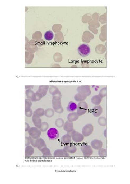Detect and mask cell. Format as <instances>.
<instances>
[{
	"label": "cell",
	"instance_id": "34",
	"mask_svg": "<svg viewBox=\"0 0 130 184\" xmlns=\"http://www.w3.org/2000/svg\"><path fill=\"white\" fill-rule=\"evenodd\" d=\"M99 96L101 98L105 97L106 96V88H105L102 89V90L100 91L99 93Z\"/></svg>",
	"mask_w": 130,
	"mask_h": 184
},
{
	"label": "cell",
	"instance_id": "32",
	"mask_svg": "<svg viewBox=\"0 0 130 184\" xmlns=\"http://www.w3.org/2000/svg\"><path fill=\"white\" fill-rule=\"evenodd\" d=\"M48 128H49V125H48V123L47 122H43L42 123L41 127L40 130L41 132H44L48 129Z\"/></svg>",
	"mask_w": 130,
	"mask_h": 184
},
{
	"label": "cell",
	"instance_id": "1",
	"mask_svg": "<svg viewBox=\"0 0 130 184\" xmlns=\"http://www.w3.org/2000/svg\"><path fill=\"white\" fill-rule=\"evenodd\" d=\"M29 138L32 146L34 148H37L40 150L44 147L47 146L45 141L43 139L39 138L37 139H34L30 136H29Z\"/></svg>",
	"mask_w": 130,
	"mask_h": 184
},
{
	"label": "cell",
	"instance_id": "11",
	"mask_svg": "<svg viewBox=\"0 0 130 184\" xmlns=\"http://www.w3.org/2000/svg\"><path fill=\"white\" fill-rule=\"evenodd\" d=\"M53 155L56 157H68L69 156V153L66 152L64 149L55 150L54 153Z\"/></svg>",
	"mask_w": 130,
	"mask_h": 184
},
{
	"label": "cell",
	"instance_id": "15",
	"mask_svg": "<svg viewBox=\"0 0 130 184\" xmlns=\"http://www.w3.org/2000/svg\"><path fill=\"white\" fill-rule=\"evenodd\" d=\"M63 128L64 131L67 132L68 133L74 130L73 122H70L67 120L64 123Z\"/></svg>",
	"mask_w": 130,
	"mask_h": 184
},
{
	"label": "cell",
	"instance_id": "16",
	"mask_svg": "<svg viewBox=\"0 0 130 184\" xmlns=\"http://www.w3.org/2000/svg\"><path fill=\"white\" fill-rule=\"evenodd\" d=\"M87 97L86 95L81 92H78L77 94L75 95L74 96V99L77 102H83L84 101Z\"/></svg>",
	"mask_w": 130,
	"mask_h": 184
},
{
	"label": "cell",
	"instance_id": "26",
	"mask_svg": "<svg viewBox=\"0 0 130 184\" xmlns=\"http://www.w3.org/2000/svg\"><path fill=\"white\" fill-rule=\"evenodd\" d=\"M54 38L53 33L52 31H48L44 34V38L47 41H51Z\"/></svg>",
	"mask_w": 130,
	"mask_h": 184
},
{
	"label": "cell",
	"instance_id": "4",
	"mask_svg": "<svg viewBox=\"0 0 130 184\" xmlns=\"http://www.w3.org/2000/svg\"><path fill=\"white\" fill-rule=\"evenodd\" d=\"M68 133L71 136L72 140L76 143L82 142L84 139V136L82 134L75 130H73L71 132H68Z\"/></svg>",
	"mask_w": 130,
	"mask_h": 184
},
{
	"label": "cell",
	"instance_id": "22",
	"mask_svg": "<svg viewBox=\"0 0 130 184\" xmlns=\"http://www.w3.org/2000/svg\"><path fill=\"white\" fill-rule=\"evenodd\" d=\"M103 98L99 95H95L92 97L91 99V103L95 105H99L102 102Z\"/></svg>",
	"mask_w": 130,
	"mask_h": 184
},
{
	"label": "cell",
	"instance_id": "40",
	"mask_svg": "<svg viewBox=\"0 0 130 184\" xmlns=\"http://www.w3.org/2000/svg\"><path fill=\"white\" fill-rule=\"evenodd\" d=\"M63 111H64V109H63V107H62L61 109H59L55 111V112H56L57 113H59V114H61V113H63Z\"/></svg>",
	"mask_w": 130,
	"mask_h": 184
},
{
	"label": "cell",
	"instance_id": "10",
	"mask_svg": "<svg viewBox=\"0 0 130 184\" xmlns=\"http://www.w3.org/2000/svg\"><path fill=\"white\" fill-rule=\"evenodd\" d=\"M26 95L27 99H29L32 102L39 101L37 97L36 93H35L31 90H27L26 91Z\"/></svg>",
	"mask_w": 130,
	"mask_h": 184
},
{
	"label": "cell",
	"instance_id": "36",
	"mask_svg": "<svg viewBox=\"0 0 130 184\" xmlns=\"http://www.w3.org/2000/svg\"><path fill=\"white\" fill-rule=\"evenodd\" d=\"M59 92V90H58V89L57 88H55V87H53V88H51L49 90V92L52 96H54L56 94H57Z\"/></svg>",
	"mask_w": 130,
	"mask_h": 184
},
{
	"label": "cell",
	"instance_id": "33",
	"mask_svg": "<svg viewBox=\"0 0 130 184\" xmlns=\"http://www.w3.org/2000/svg\"><path fill=\"white\" fill-rule=\"evenodd\" d=\"M99 156L101 157H105L106 156V149L101 148L98 151Z\"/></svg>",
	"mask_w": 130,
	"mask_h": 184
},
{
	"label": "cell",
	"instance_id": "13",
	"mask_svg": "<svg viewBox=\"0 0 130 184\" xmlns=\"http://www.w3.org/2000/svg\"><path fill=\"white\" fill-rule=\"evenodd\" d=\"M103 113V108L100 105L94 106L91 110V113L95 117L100 116Z\"/></svg>",
	"mask_w": 130,
	"mask_h": 184
},
{
	"label": "cell",
	"instance_id": "14",
	"mask_svg": "<svg viewBox=\"0 0 130 184\" xmlns=\"http://www.w3.org/2000/svg\"><path fill=\"white\" fill-rule=\"evenodd\" d=\"M32 120V122L34 123L35 127L40 129L41 127L42 122V120L40 117L33 115Z\"/></svg>",
	"mask_w": 130,
	"mask_h": 184
},
{
	"label": "cell",
	"instance_id": "17",
	"mask_svg": "<svg viewBox=\"0 0 130 184\" xmlns=\"http://www.w3.org/2000/svg\"><path fill=\"white\" fill-rule=\"evenodd\" d=\"M63 149L68 153L74 154L77 152V148L76 146L73 145H68L64 146Z\"/></svg>",
	"mask_w": 130,
	"mask_h": 184
},
{
	"label": "cell",
	"instance_id": "19",
	"mask_svg": "<svg viewBox=\"0 0 130 184\" xmlns=\"http://www.w3.org/2000/svg\"><path fill=\"white\" fill-rule=\"evenodd\" d=\"M77 108V105L73 101H70L67 107V111L70 112H73L76 110Z\"/></svg>",
	"mask_w": 130,
	"mask_h": 184
},
{
	"label": "cell",
	"instance_id": "2",
	"mask_svg": "<svg viewBox=\"0 0 130 184\" xmlns=\"http://www.w3.org/2000/svg\"><path fill=\"white\" fill-rule=\"evenodd\" d=\"M78 52L79 55L82 57H86L90 53V46L87 44H81L78 48Z\"/></svg>",
	"mask_w": 130,
	"mask_h": 184
},
{
	"label": "cell",
	"instance_id": "20",
	"mask_svg": "<svg viewBox=\"0 0 130 184\" xmlns=\"http://www.w3.org/2000/svg\"><path fill=\"white\" fill-rule=\"evenodd\" d=\"M34 147L28 146L26 147L25 149V157H30L34 154L35 150Z\"/></svg>",
	"mask_w": 130,
	"mask_h": 184
},
{
	"label": "cell",
	"instance_id": "35",
	"mask_svg": "<svg viewBox=\"0 0 130 184\" xmlns=\"http://www.w3.org/2000/svg\"><path fill=\"white\" fill-rule=\"evenodd\" d=\"M62 97V94L59 91L56 94L53 96L52 100H61Z\"/></svg>",
	"mask_w": 130,
	"mask_h": 184
},
{
	"label": "cell",
	"instance_id": "39",
	"mask_svg": "<svg viewBox=\"0 0 130 184\" xmlns=\"http://www.w3.org/2000/svg\"><path fill=\"white\" fill-rule=\"evenodd\" d=\"M30 128V127L29 125L27 123H25V131H28Z\"/></svg>",
	"mask_w": 130,
	"mask_h": 184
},
{
	"label": "cell",
	"instance_id": "9",
	"mask_svg": "<svg viewBox=\"0 0 130 184\" xmlns=\"http://www.w3.org/2000/svg\"><path fill=\"white\" fill-rule=\"evenodd\" d=\"M48 87H40L39 88V90L36 92V94L39 100H40L41 98L46 96L47 94Z\"/></svg>",
	"mask_w": 130,
	"mask_h": 184
},
{
	"label": "cell",
	"instance_id": "5",
	"mask_svg": "<svg viewBox=\"0 0 130 184\" xmlns=\"http://www.w3.org/2000/svg\"><path fill=\"white\" fill-rule=\"evenodd\" d=\"M28 132L29 136L34 139L40 138L41 134V131L36 127H31Z\"/></svg>",
	"mask_w": 130,
	"mask_h": 184
},
{
	"label": "cell",
	"instance_id": "12",
	"mask_svg": "<svg viewBox=\"0 0 130 184\" xmlns=\"http://www.w3.org/2000/svg\"><path fill=\"white\" fill-rule=\"evenodd\" d=\"M103 142L99 139H94L91 142V147L95 150H99L101 149L103 147Z\"/></svg>",
	"mask_w": 130,
	"mask_h": 184
},
{
	"label": "cell",
	"instance_id": "7",
	"mask_svg": "<svg viewBox=\"0 0 130 184\" xmlns=\"http://www.w3.org/2000/svg\"><path fill=\"white\" fill-rule=\"evenodd\" d=\"M94 131V126L91 124H88L85 125L83 127L82 130V134L84 137L90 136L93 133Z\"/></svg>",
	"mask_w": 130,
	"mask_h": 184
},
{
	"label": "cell",
	"instance_id": "23",
	"mask_svg": "<svg viewBox=\"0 0 130 184\" xmlns=\"http://www.w3.org/2000/svg\"><path fill=\"white\" fill-rule=\"evenodd\" d=\"M52 103L53 109H54L55 111L61 109L62 107L61 100H52Z\"/></svg>",
	"mask_w": 130,
	"mask_h": 184
},
{
	"label": "cell",
	"instance_id": "27",
	"mask_svg": "<svg viewBox=\"0 0 130 184\" xmlns=\"http://www.w3.org/2000/svg\"><path fill=\"white\" fill-rule=\"evenodd\" d=\"M55 111L54 110L50 108H48L45 110L44 116L47 118H50L53 116L55 114Z\"/></svg>",
	"mask_w": 130,
	"mask_h": 184
},
{
	"label": "cell",
	"instance_id": "6",
	"mask_svg": "<svg viewBox=\"0 0 130 184\" xmlns=\"http://www.w3.org/2000/svg\"><path fill=\"white\" fill-rule=\"evenodd\" d=\"M48 137L51 140L57 139L59 137V133L58 130L55 128H51L48 129L47 132Z\"/></svg>",
	"mask_w": 130,
	"mask_h": 184
},
{
	"label": "cell",
	"instance_id": "24",
	"mask_svg": "<svg viewBox=\"0 0 130 184\" xmlns=\"http://www.w3.org/2000/svg\"><path fill=\"white\" fill-rule=\"evenodd\" d=\"M77 91L78 92H81L85 94L87 97L90 96L91 94V91L90 90V88H87V87H85V88H83V87L78 88Z\"/></svg>",
	"mask_w": 130,
	"mask_h": 184
},
{
	"label": "cell",
	"instance_id": "37",
	"mask_svg": "<svg viewBox=\"0 0 130 184\" xmlns=\"http://www.w3.org/2000/svg\"><path fill=\"white\" fill-rule=\"evenodd\" d=\"M30 144H31V143H30L29 137H25V146L26 147L27 146H29Z\"/></svg>",
	"mask_w": 130,
	"mask_h": 184
},
{
	"label": "cell",
	"instance_id": "31",
	"mask_svg": "<svg viewBox=\"0 0 130 184\" xmlns=\"http://www.w3.org/2000/svg\"><path fill=\"white\" fill-rule=\"evenodd\" d=\"M64 123H64V120L60 118H57L55 122V124L57 127L59 128H62V127H63Z\"/></svg>",
	"mask_w": 130,
	"mask_h": 184
},
{
	"label": "cell",
	"instance_id": "25",
	"mask_svg": "<svg viewBox=\"0 0 130 184\" xmlns=\"http://www.w3.org/2000/svg\"><path fill=\"white\" fill-rule=\"evenodd\" d=\"M40 151L41 152L42 155L44 157H51L52 156L50 150L47 146L44 147L42 148Z\"/></svg>",
	"mask_w": 130,
	"mask_h": 184
},
{
	"label": "cell",
	"instance_id": "21",
	"mask_svg": "<svg viewBox=\"0 0 130 184\" xmlns=\"http://www.w3.org/2000/svg\"><path fill=\"white\" fill-rule=\"evenodd\" d=\"M61 141L64 144H69L72 141V137L69 134L65 135L61 138Z\"/></svg>",
	"mask_w": 130,
	"mask_h": 184
},
{
	"label": "cell",
	"instance_id": "41",
	"mask_svg": "<svg viewBox=\"0 0 130 184\" xmlns=\"http://www.w3.org/2000/svg\"><path fill=\"white\" fill-rule=\"evenodd\" d=\"M106 129H105V131H104V136H105V137H106Z\"/></svg>",
	"mask_w": 130,
	"mask_h": 184
},
{
	"label": "cell",
	"instance_id": "29",
	"mask_svg": "<svg viewBox=\"0 0 130 184\" xmlns=\"http://www.w3.org/2000/svg\"><path fill=\"white\" fill-rule=\"evenodd\" d=\"M32 101L28 99L25 100V112H28L31 109L32 103Z\"/></svg>",
	"mask_w": 130,
	"mask_h": 184
},
{
	"label": "cell",
	"instance_id": "8",
	"mask_svg": "<svg viewBox=\"0 0 130 184\" xmlns=\"http://www.w3.org/2000/svg\"><path fill=\"white\" fill-rule=\"evenodd\" d=\"M81 150L84 157H90L92 154L93 152L92 147L88 145H82L81 146Z\"/></svg>",
	"mask_w": 130,
	"mask_h": 184
},
{
	"label": "cell",
	"instance_id": "18",
	"mask_svg": "<svg viewBox=\"0 0 130 184\" xmlns=\"http://www.w3.org/2000/svg\"><path fill=\"white\" fill-rule=\"evenodd\" d=\"M78 118H79V116L77 114V112H75L69 113L67 116V119L68 121L71 122L77 121L78 119Z\"/></svg>",
	"mask_w": 130,
	"mask_h": 184
},
{
	"label": "cell",
	"instance_id": "28",
	"mask_svg": "<svg viewBox=\"0 0 130 184\" xmlns=\"http://www.w3.org/2000/svg\"><path fill=\"white\" fill-rule=\"evenodd\" d=\"M44 113H45V110L44 109L41 108H38L34 111L33 115L41 117L44 116Z\"/></svg>",
	"mask_w": 130,
	"mask_h": 184
},
{
	"label": "cell",
	"instance_id": "30",
	"mask_svg": "<svg viewBox=\"0 0 130 184\" xmlns=\"http://www.w3.org/2000/svg\"><path fill=\"white\" fill-rule=\"evenodd\" d=\"M98 123L100 126H105L106 125V119L105 117H100L98 120Z\"/></svg>",
	"mask_w": 130,
	"mask_h": 184
},
{
	"label": "cell",
	"instance_id": "38",
	"mask_svg": "<svg viewBox=\"0 0 130 184\" xmlns=\"http://www.w3.org/2000/svg\"><path fill=\"white\" fill-rule=\"evenodd\" d=\"M25 115L26 116L28 117H31L32 116V111L31 109L29 111L25 112Z\"/></svg>",
	"mask_w": 130,
	"mask_h": 184
},
{
	"label": "cell",
	"instance_id": "3",
	"mask_svg": "<svg viewBox=\"0 0 130 184\" xmlns=\"http://www.w3.org/2000/svg\"><path fill=\"white\" fill-rule=\"evenodd\" d=\"M88 108V105L87 103L85 101L79 102L77 104V114L78 116H81L84 115L87 112Z\"/></svg>",
	"mask_w": 130,
	"mask_h": 184
}]
</instances>
